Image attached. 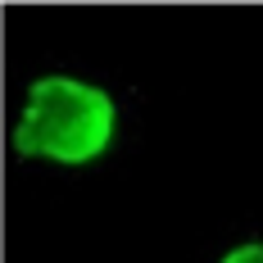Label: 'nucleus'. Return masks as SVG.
Segmentation results:
<instances>
[{
  "instance_id": "nucleus-1",
  "label": "nucleus",
  "mask_w": 263,
  "mask_h": 263,
  "mask_svg": "<svg viewBox=\"0 0 263 263\" xmlns=\"http://www.w3.org/2000/svg\"><path fill=\"white\" fill-rule=\"evenodd\" d=\"M118 127L123 114L105 82L54 68L27 82L9 123V145L18 159L54 168H91L114 150Z\"/></svg>"
},
{
  "instance_id": "nucleus-2",
  "label": "nucleus",
  "mask_w": 263,
  "mask_h": 263,
  "mask_svg": "<svg viewBox=\"0 0 263 263\" xmlns=\"http://www.w3.org/2000/svg\"><path fill=\"white\" fill-rule=\"evenodd\" d=\"M218 263H263V240H236L232 250H222V259Z\"/></svg>"
}]
</instances>
